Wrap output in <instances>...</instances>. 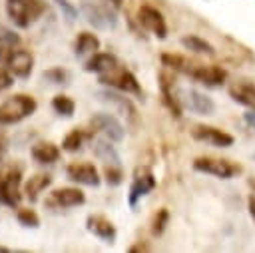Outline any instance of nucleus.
Listing matches in <instances>:
<instances>
[{"mask_svg": "<svg viewBox=\"0 0 255 253\" xmlns=\"http://www.w3.org/2000/svg\"><path fill=\"white\" fill-rule=\"evenodd\" d=\"M6 14L18 28L32 26L44 12H46V0H6Z\"/></svg>", "mask_w": 255, "mask_h": 253, "instance_id": "1", "label": "nucleus"}, {"mask_svg": "<svg viewBox=\"0 0 255 253\" xmlns=\"http://www.w3.org/2000/svg\"><path fill=\"white\" fill-rule=\"evenodd\" d=\"M0 64L6 66L14 78H28L34 68V56L18 48V44H0Z\"/></svg>", "mask_w": 255, "mask_h": 253, "instance_id": "2", "label": "nucleus"}, {"mask_svg": "<svg viewBox=\"0 0 255 253\" xmlns=\"http://www.w3.org/2000/svg\"><path fill=\"white\" fill-rule=\"evenodd\" d=\"M36 108H38V104H36V100H34L32 96L18 94V96L8 98V100L0 106V127L22 122L24 118L32 116V114L36 112Z\"/></svg>", "mask_w": 255, "mask_h": 253, "instance_id": "3", "label": "nucleus"}, {"mask_svg": "<svg viewBox=\"0 0 255 253\" xmlns=\"http://www.w3.org/2000/svg\"><path fill=\"white\" fill-rule=\"evenodd\" d=\"M175 98L181 106V110H189L197 116H211L215 112V102L193 88H175Z\"/></svg>", "mask_w": 255, "mask_h": 253, "instance_id": "4", "label": "nucleus"}, {"mask_svg": "<svg viewBox=\"0 0 255 253\" xmlns=\"http://www.w3.org/2000/svg\"><path fill=\"white\" fill-rule=\"evenodd\" d=\"M22 199V169L10 167L0 175V203L6 207H18Z\"/></svg>", "mask_w": 255, "mask_h": 253, "instance_id": "5", "label": "nucleus"}, {"mask_svg": "<svg viewBox=\"0 0 255 253\" xmlns=\"http://www.w3.org/2000/svg\"><path fill=\"white\" fill-rule=\"evenodd\" d=\"M100 84L110 86V88H114L118 92H124V94L141 96V86H139L137 78L129 70H124V68H114L112 72L100 74Z\"/></svg>", "mask_w": 255, "mask_h": 253, "instance_id": "6", "label": "nucleus"}, {"mask_svg": "<svg viewBox=\"0 0 255 253\" xmlns=\"http://www.w3.org/2000/svg\"><path fill=\"white\" fill-rule=\"evenodd\" d=\"M80 12L84 14L86 22L98 30H110L116 28L118 24V16L114 10H110V6L104 4H96V2H84L80 6Z\"/></svg>", "mask_w": 255, "mask_h": 253, "instance_id": "7", "label": "nucleus"}, {"mask_svg": "<svg viewBox=\"0 0 255 253\" xmlns=\"http://www.w3.org/2000/svg\"><path fill=\"white\" fill-rule=\"evenodd\" d=\"M157 185L155 181V175L149 167H137L135 173H133V179H131V185H129V193H128V203L129 207H135L137 201L141 197H145L149 191H153Z\"/></svg>", "mask_w": 255, "mask_h": 253, "instance_id": "8", "label": "nucleus"}, {"mask_svg": "<svg viewBox=\"0 0 255 253\" xmlns=\"http://www.w3.org/2000/svg\"><path fill=\"white\" fill-rule=\"evenodd\" d=\"M193 169L207 173V175H215L219 179H231L233 175L239 173V165L231 163L229 159H219V157H197L193 161Z\"/></svg>", "mask_w": 255, "mask_h": 253, "instance_id": "9", "label": "nucleus"}, {"mask_svg": "<svg viewBox=\"0 0 255 253\" xmlns=\"http://www.w3.org/2000/svg\"><path fill=\"white\" fill-rule=\"evenodd\" d=\"M90 126H92L96 131H100L104 137L112 139V141H122V139H124V133H126V127L122 126V122H120L116 116L106 114V112L96 114V116L90 120Z\"/></svg>", "mask_w": 255, "mask_h": 253, "instance_id": "10", "label": "nucleus"}, {"mask_svg": "<svg viewBox=\"0 0 255 253\" xmlns=\"http://www.w3.org/2000/svg\"><path fill=\"white\" fill-rule=\"evenodd\" d=\"M137 20H139V24H141L147 32H151L153 36H157V38H165V36H167L165 18H163V14H161L157 8L147 6V4L139 6V10H137Z\"/></svg>", "mask_w": 255, "mask_h": 253, "instance_id": "11", "label": "nucleus"}, {"mask_svg": "<svg viewBox=\"0 0 255 253\" xmlns=\"http://www.w3.org/2000/svg\"><path fill=\"white\" fill-rule=\"evenodd\" d=\"M84 201H86V195H84L82 189H78V187H60V189H54L50 193V197L46 199V205L54 207V209H68V207L82 205Z\"/></svg>", "mask_w": 255, "mask_h": 253, "instance_id": "12", "label": "nucleus"}, {"mask_svg": "<svg viewBox=\"0 0 255 253\" xmlns=\"http://www.w3.org/2000/svg\"><path fill=\"white\" fill-rule=\"evenodd\" d=\"M191 135L197 141H205V143L215 145V147H229V145H233V135L223 131V129H217L213 126H195L191 129Z\"/></svg>", "mask_w": 255, "mask_h": 253, "instance_id": "13", "label": "nucleus"}, {"mask_svg": "<svg viewBox=\"0 0 255 253\" xmlns=\"http://www.w3.org/2000/svg\"><path fill=\"white\" fill-rule=\"evenodd\" d=\"M128 94H118V92H112V90H104V92H100L98 94V98L102 100V102H106V104H110V106H114V108H118V112L124 116V118H128L129 122H137V110H135V106H133V102L129 100V98H126Z\"/></svg>", "mask_w": 255, "mask_h": 253, "instance_id": "14", "label": "nucleus"}, {"mask_svg": "<svg viewBox=\"0 0 255 253\" xmlns=\"http://www.w3.org/2000/svg\"><path fill=\"white\" fill-rule=\"evenodd\" d=\"M86 227H88L90 233H94V235H96L98 239H102L104 243H108V245L116 243V235H118V231H116L114 223H112L106 215H88V219H86Z\"/></svg>", "mask_w": 255, "mask_h": 253, "instance_id": "15", "label": "nucleus"}, {"mask_svg": "<svg viewBox=\"0 0 255 253\" xmlns=\"http://www.w3.org/2000/svg\"><path fill=\"white\" fill-rule=\"evenodd\" d=\"M66 173L76 183L90 185V187L100 185V175H98V169L94 167V163H70L66 167Z\"/></svg>", "mask_w": 255, "mask_h": 253, "instance_id": "16", "label": "nucleus"}, {"mask_svg": "<svg viewBox=\"0 0 255 253\" xmlns=\"http://www.w3.org/2000/svg\"><path fill=\"white\" fill-rule=\"evenodd\" d=\"M161 62H163V66H167L169 70L179 72V74H183V76H189L191 80H193L195 72H197L199 66H201V64H197V62H193V60H189V58H185V56H179V54H163V56H161Z\"/></svg>", "mask_w": 255, "mask_h": 253, "instance_id": "17", "label": "nucleus"}, {"mask_svg": "<svg viewBox=\"0 0 255 253\" xmlns=\"http://www.w3.org/2000/svg\"><path fill=\"white\" fill-rule=\"evenodd\" d=\"M114 68H118V58L110 52H96L84 64V70L94 74H106V72H112Z\"/></svg>", "mask_w": 255, "mask_h": 253, "instance_id": "18", "label": "nucleus"}, {"mask_svg": "<svg viewBox=\"0 0 255 253\" xmlns=\"http://www.w3.org/2000/svg\"><path fill=\"white\" fill-rule=\"evenodd\" d=\"M94 155L100 161H104L106 165H122L120 153H118L116 145L112 143V139H108V137H96L94 139Z\"/></svg>", "mask_w": 255, "mask_h": 253, "instance_id": "19", "label": "nucleus"}, {"mask_svg": "<svg viewBox=\"0 0 255 253\" xmlns=\"http://www.w3.org/2000/svg\"><path fill=\"white\" fill-rule=\"evenodd\" d=\"M30 153H32V159L38 161V163H42V165H48V163H54V161L60 159L58 145H54L50 141H38V143H34L32 149H30Z\"/></svg>", "mask_w": 255, "mask_h": 253, "instance_id": "20", "label": "nucleus"}, {"mask_svg": "<svg viewBox=\"0 0 255 253\" xmlns=\"http://www.w3.org/2000/svg\"><path fill=\"white\" fill-rule=\"evenodd\" d=\"M100 50V40L96 34L92 32H80L76 42H74V54L78 58L82 56H88V54H96Z\"/></svg>", "mask_w": 255, "mask_h": 253, "instance_id": "21", "label": "nucleus"}, {"mask_svg": "<svg viewBox=\"0 0 255 253\" xmlns=\"http://www.w3.org/2000/svg\"><path fill=\"white\" fill-rule=\"evenodd\" d=\"M229 94L237 104H241L249 110H255V86L253 84H245V82L235 84L229 88Z\"/></svg>", "mask_w": 255, "mask_h": 253, "instance_id": "22", "label": "nucleus"}, {"mask_svg": "<svg viewBox=\"0 0 255 253\" xmlns=\"http://www.w3.org/2000/svg\"><path fill=\"white\" fill-rule=\"evenodd\" d=\"M193 80L199 84H205V86H221L225 82V72L217 66H203L201 64Z\"/></svg>", "mask_w": 255, "mask_h": 253, "instance_id": "23", "label": "nucleus"}, {"mask_svg": "<svg viewBox=\"0 0 255 253\" xmlns=\"http://www.w3.org/2000/svg\"><path fill=\"white\" fill-rule=\"evenodd\" d=\"M50 183H52V175H48V173H36V175H32V177L26 181L24 193H26V197H28L30 201H36L38 195H40Z\"/></svg>", "mask_w": 255, "mask_h": 253, "instance_id": "24", "label": "nucleus"}, {"mask_svg": "<svg viewBox=\"0 0 255 253\" xmlns=\"http://www.w3.org/2000/svg\"><path fill=\"white\" fill-rule=\"evenodd\" d=\"M181 46H183L185 50H189V52H195V54L215 56V48H213L207 40H203V38H199V36H195V34L183 36V38H181Z\"/></svg>", "mask_w": 255, "mask_h": 253, "instance_id": "25", "label": "nucleus"}, {"mask_svg": "<svg viewBox=\"0 0 255 253\" xmlns=\"http://www.w3.org/2000/svg\"><path fill=\"white\" fill-rule=\"evenodd\" d=\"M52 108H54V112H56V114L70 118V116H74L76 104H74V100H72V98H68V96H62V94H60V96H56V98L52 100Z\"/></svg>", "mask_w": 255, "mask_h": 253, "instance_id": "26", "label": "nucleus"}, {"mask_svg": "<svg viewBox=\"0 0 255 253\" xmlns=\"http://www.w3.org/2000/svg\"><path fill=\"white\" fill-rule=\"evenodd\" d=\"M84 139H86V133H84L82 129H72V131L64 137L62 149H66V151H78V149L82 147Z\"/></svg>", "mask_w": 255, "mask_h": 253, "instance_id": "27", "label": "nucleus"}, {"mask_svg": "<svg viewBox=\"0 0 255 253\" xmlns=\"http://www.w3.org/2000/svg\"><path fill=\"white\" fill-rule=\"evenodd\" d=\"M42 78H44L46 82L54 84V86H62V84H68L70 74H68V70H64V68H50V70H46V72L42 74Z\"/></svg>", "mask_w": 255, "mask_h": 253, "instance_id": "28", "label": "nucleus"}, {"mask_svg": "<svg viewBox=\"0 0 255 253\" xmlns=\"http://www.w3.org/2000/svg\"><path fill=\"white\" fill-rule=\"evenodd\" d=\"M16 217H18V223L24 225V227H32V229L40 227V217L34 209H20L16 213Z\"/></svg>", "mask_w": 255, "mask_h": 253, "instance_id": "29", "label": "nucleus"}, {"mask_svg": "<svg viewBox=\"0 0 255 253\" xmlns=\"http://www.w3.org/2000/svg\"><path fill=\"white\" fill-rule=\"evenodd\" d=\"M106 181L108 185H120L122 179H124V171H122V165H106Z\"/></svg>", "mask_w": 255, "mask_h": 253, "instance_id": "30", "label": "nucleus"}, {"mask_svg": "<svg viewBox=\"0 0 255 253\" xmlns=\"http://www.w3.org/2000/svg\"><path fill=\"white\" fill-rule=\"evenodd\" d=\"M167 221H169V213H167V209H159L157 215H155V219H153V227H151L153 235H161V233L165 231Z\"/></svg>", "mask_w": 255, "mask_h": 253, "instance_id": "31", "label": "nucleus"}, {"mask_svg": "<svg viewBox=\"0 0 255 253\" xmlns=\"http://www.w3.org/2000/svg\"><path fill=\"white\" fill-rule=\"evenodd\" d=\"M56 4H58V8L62 10V14H64V18L68 20V22H72V20H76L78 18V8L76 6H72L68 0H54Z\"/></svg>", "mask_w": 255, "mask_h": 253, "instance_id": "32", "label": "nucleus"}, {"mask_svg": "<svg viewBox=\"0 0 255 253\" xmlns=\"http://www.w3.org/2000/svg\"><path fill=\"white\" fill-rule=\"evenodd\" d=\"M0 44H20V36L14 30L0 24Z\"/></svg>", "mask_w": 255, "mask_h": 253, "instance_id": "33", "label": "nucleus"}, {"mask_svg": "<svg viewBox=\"0 0 255 253\" xmlns=\"http://www.w3.org/2000/svg\"><path fill=\"white\" fill-rule=\"evenodd\" d=\"M14 84V76H12V72L4 66V68H0V92L2 90H6V88H10Z\"/></svg>", "mask_w": 255, "mask_h": 253, "instance_id": "34", "label": "nucleus"}, {"mask_svg": "<svg viewBox=\"0 0 255 253\" xmlns=\"http://www.w3.org/2000/svg\"><path fill=\"white\" fill-rule=\"evenodd\" d=\"M243 118H245V122L255 129V110H247V112L243 114Z\"/></svg>", "mask_w": 255, "mask_h": 253, "instance_id": "35", "label": "nucleus"}, {"mask_svg": "<svg viewBox=\"0 0 255 253\" xmlns=\"http://www.w3.org/2000/svg\"><path fill=\"white\" fill-rule=\"evenodd\" d=\"M247 209H249V215H251V219L255 221V195H251V197L247 199Z\"/></svg>", "mask_w": 255, "mask_h": 253, "instance_id": "36", "label": "nucleus"}, {"mask_svg": "<svg viewBox=\"0 0 255 253\" xmlns=\"http://www.w3.org/2000/svg\"><path fill=\"white\" fill-rule=\"evenodd\" d=\"M4 153H6V139L0 135V159L4 157Z\"/></svg>", "mask_w": 255, "mask_h": 253, "instance_id": "37", "label": "nucleus"}, {"mask_svg": "<svg viewBox=\"0 0 255 253\" xmlns=\"http://www.w3.org/2000/svg\"><path fill=\"white\" fill-rule=\"evenodd\" d=\"M108 2H110L112 6H116V8H120V6L124 4V0H108Z\"/></svg>", "mask_w": 255, "mask_h": 253, "instance_id": "38", "label": "nucleus"}, {"mask_svg": "<svg viewBox=\"0 0 255 253\" xmlns=\"http://www.w3.org/2000/svg\"><path fill=\"white\" fill-rule=\"evenodd\" d=\"M8 251H10L8 247H4V245H0V253H8Z\"/></svg>", "mask_w": 255, "mask_h": 253, "instance_id": "39", "label": "nucleus"}]
</instances>
